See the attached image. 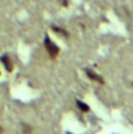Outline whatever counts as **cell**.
Masks as SVG:
<instances>
[{"instance_id":"6da1fadb","label":"cell","mask_w":133,"mask_h":134,"mask_svg":"<svg viewBox=\"0 0 133 134\" xmlns=\"http://www.w3.org/2000/svg\"><path fill=\"white\" fill-rule=\"evenodd\" d=\"M44 47H46L47 53H49V56L52 57V59H55V57L59 54V47L56 46V44L53 43V41L50 40L47 36L44 37Z\"/></svg>"},{"instance_id":"8992f818","label":"cell","mask_w":133,"mask_h":134,"mask_svg":"<svg viewBox=\"0 0 133 134\" xmlns=\"http://www.w3.org/2000/svg\"><path fill=\"white\" fill-rule=\"evenodd\" d=\"M23 129H24V131H26V134H29L31 131V129H30V127H27V126H23Z\"/></svg>"},{"instance_id":"277c9868","label":"cell","mask_w":133,"mask_h":134,"mask_svg":"<svg viewBox=\"0 0 133 134\" xmlns=\"http://www.w3.org/2000/svg\"><path fill=\"white\" fill-rule=\"evenodd\" d=\"M76 104H77V107H79V108H82V111H84V113H87V111L90 110V107H89L87 104H84L83 101H80V100L76 101Z\"/></svg>"},{"instance_id":"5b68a950","label":"cell","mask_w":133,"mask_h":134,"mask_svg":"<svg viewBox=\"0 0 133 134\" xmlns=\"http://www.w3.org/2000/svg\"><path fill=\"white\" fill-rule=\"evenodd\" d=\"M53 30L56 31V33H59V34H62L63 37H67V33H66L63 29H60V27H56V26H53Z\"/></svg>"},{"instance_id":"7a4b0ae2","label":"cell","mask_w":133,"mask_h":134,"mask_svg":"<svg viewBox=\"0 0 133 134\" xmlns=\"http://www.w3.org/2000/svg\"><path fill=\"white\" fill-rule=\"evenodd\" d=\"M86 74H87V77L89 79H92V80H94V81H97L99 84H103L104 80L102 77H100L99 74H96V73L93 71V70H90V69H86Z\"/></svg>"},{"instance_id":"3957f363","label":"cell","mask_w":133,"mask_h":134,"mask_svg":"<svg viewBox=\"0 0 133 134\" xmlns=\"http://www.w3.org/2000/svg\"><path fill=\"white\" fill-rule=\"evenodd\" d=\"M2 62H3V64H4V67H6L7 71H12V70H13V63H12L10 57H9L7 54H4V56L2 57Z\"/></svg>"}]
</instances>
